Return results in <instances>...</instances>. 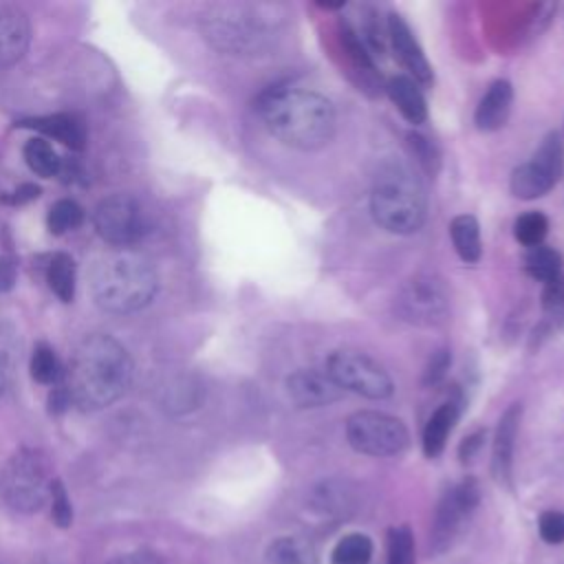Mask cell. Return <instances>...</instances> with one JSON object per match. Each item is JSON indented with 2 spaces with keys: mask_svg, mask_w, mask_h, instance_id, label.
<instances>
[{
  "mask_svg": "<svg viewBox=\"0 0 564 564\" xmlns=\"http://www.w3.org/2000/svg\"><path fill=\"white\" fill-rule=\"evenodd\" d=\"M97 234L117 247L134 242L143 231L141 209L128 194H112L104 198L95 209Z\"/></svg>",
  "mask_w": 564,
  "mask_h": 564,
  "instance_id": "cell-11",
  "label": "cell"
},
{
  "mask_svg": "<svg viewBox=\"0 0 564 564\" xmlns=\"http://www.w3.org/2000/svg\"><path fill=\"white\" fill-rule=\"evenodd\" d=\"M388 37L392 44V51L401 66L410 73V77L419 84H432V66L419 46L416 37L412 35L408 22L399 13H390L388 18Z\"/></svg>",
  "mask_w": 564,
  "mask_h": 564,
  "instance_id": "cell-14",
  "label": "cell"
},
{
  "mask_svg": "<svg viewBox=\"0 0 564 564\" xmlns=\"http://www.w3.org/2000/svg\"><path fill=\"white\" fill-rule=\"evenodd\" d=\"M82 220H84V209L75 200H70V198H62L55 205H51L46 225H48L51 234L62 236V234L79 227Z\"/></svg>",
  "mask_w": 564,
  "mask_h": 564,
  "instance_id": "cell-27",
  "label": "cell"
},
{
  "mask_svg": "<svg viewBox=\"0 0 564 564\" xmlns=\"http://www.w3.org/2000/svg\"><path fill=\"white\" fill-rule=\"evenodd\" d=\"M524 271L533 280L542 282V284H549L555 278L562 275V256L544 242L535 245V247H529L527 253H524Z\"/></svg>",
  "mask_w": 564,
  "mask_h": 564,
  "instance_id": "cell-22",
  "label": "cell"
},
{
  "mask_svg": "<svg viewBox=\"0 0 564 564\" xmlns=\"http://www.w3.org/2000/svg\"><path fill=\"white\" fill-rule=\"evenodd\" d=\"M511 104H513L511 84L507 79H496L476 106V112H474L476 128L482 132H494L502 128L509 119Z\"/></svg>",
  "mask_w": 564,
  "mask_h": 564,
  "instance_id": "cell-16",
  "label": "cell"
},
{
  "mask_svg": "<svg viewBox=\"0 0 564 564\" xmlns=\"http://www.w3.org/2000/svg\"><path fill=\"white\" fill-rule=\"evenodd\" d=\"M326 375L344 390L366 399H388L394 383L388 370L370 355L352 348H339L326 359Z\"/></svg>",
  "mask_w": 564,
  "mask_h": 564,
  "instance_id": "cell-6",
  "label": "cell"
},
{
  "mask_svg": "<svg viewBox=\"0 0 564 564\" xmlns=\"http://www.w3.org/2000/svg\"><path fill=\"white\" fill-rule=\"evenodd\" d=\"M267 564H317L315 551L300 538H278L267 551Z\"/></svg>",
  "mask_w": 564,
  "mask_h": 564,
  "instance_id": "cell-24",
  "label": "cell"
},
{
  "mask_svg": "<svg viewBox=\"0 0 564 564\" xmlns=\"http://www.w3.org/2000/svg\"><path fill=\"white\" fill-rule=\"evenodd\" d=\"M449 236L452 245L458 253V258L467 264H474L482 256V242H480V225L471 214H460L449 223Z\"/></svg>",
  "mask_w": 564,
  "mask_h": 564,
  "instance_id": "cell-21",
  "label": "cell"
},
{
  "mask_svg": "<svg viewBox=\"0 0 564 564\" xmlns=\"http://www.w3.org/2000/svg\"><path fill=\"white\" fill-rule=\"evenodd\" d=\"M51 516L57 527H68L73 522V507L62 480H53L51 487Z\"/></svg>",
  "mask_w": 564,
  "mask_h": 564,
  "instance_id": "cell-31",
  "label": "cell"
},
{
  "mask_svg": "<svg viewBox=\"0 0 564 564\" xmlns=\"http://www.w3.org/2000/svg\"><path fill=\"white\" fill-rule=\"evenodd\" d=\"M286 392L300 408H324L341 399L344 390L326 375V370L300 368L286 377Z\"/></svg>",
  "mask_w": 564,
  "mask_h": 564,
  "instance_id": "cell-12",
  "label": "cell"
},
{
  "mask_svg": "<svg viewBox=\"0 0 564 564\" xmlns=\"http://www.w3.org/2000/svg\"><path fill=\"white\" fill-rule=\"evenodd\" d=\"M447 368H449V352H447V350H436V352L432 355L427 368H425V379H423V381H425L427 386L438 383V381L445 377Z\"/></svg>",
  "mask_w": 564,
  "mask_h": 564,
  "instance_id": "cell-34",
  "label": "cell"
},
{
  "mask_svg": "<svg viewBox=\"0 0 564 564\" xmlns=\"http://www.w3.org/2000/svg\"><path fill=\"white\" fill-rule=\"evenodd\" d=\"M20 126L26 128H35L46 137H53L55 141L64 143L70 150H82L86 143V132L84 126L77 117L73 115H48V117H37V119H29L22 121Z\"/></svg>",
  "mask_w": 564,
  "mask_h": 564,
  "instance_id": "cell-19",
  "label": "cell"
},
{
  "mask_svg": "<svg viewBox=\"0 0 564 564\" xmlns=\"http://www.w3.org/2000/svg\"><path fill=\"white\" fill-rule=\"evenodd\" d=\"M458 412H460V405L456 401H445L427 419L423 427V452L427 458H434L443 452L447 436L458 419Z\"/></svg>",
  "mask_w": 564,
  "mask_h": 564,
  "instance_id": "cell-20",
  "label": "cell"
},
{
  "mask_svg": "<svg viewBox=\"0 0 564 564\" xmlns=\"http://www.w3.org/2000/svg\"><path fill=\"white\" fill-rule=\"evenodd\" d=\"M370 212L375 223L390 234L419 231L427 212L419 176L401 161L381 163L370 189Z\"/></svg>",
  "mask_w": 564,
  "mask_h": 564,
  "instance_id": "cell-4",
  "label": "cell"
},
{
  "mask_svg": "<svg viewBox=\"0 0 564 564\" xmlns=\"http://www.w3.org/2000/svg\"><path fill=\"white\" fill-rule=\"evenodd\" d=\"M132 361L126 348L108 335H88L70 357L66 390L82 410H101L117 401L130 386Z\"/></svg>",
  "mask_w": 564,
  "mask_h": 564,
  "instance_id": "cell-2",
  "label": "cell"
},
{
  "mask_svg": "<svg viewBox=\"0 0 564 564\" xmlns=\"http://www.w3.org/2000/svg\"><path fill=\"white\" fill-rule=\"evenodd\" d=\"M64 370L55 350L46 344H37L31 357V377L40 383H57Z\"/></svg>",
  "mask_w": 564,
  "mask_h": 564,
  "instance_id": "cell-28",
  "label": "cell"
},
{
  "mask_svg": "<svg viewBox=\"0 0 564 564\" xmlns=\"http://www.w3.org/2000/svg\"><path fill=\"white\" fill-rule=\"evenodd\" d=\"M346 438L352 449L368 456H397L410 443L403 421L377 410L350 414L346 421Z\"/></svg>",
  "mask_w": 564,
  "mask_h": 564,
  "instance_id": "cell-7",
  "label": "cell"
},
{
  "mask_svg": "<svg viewBox=\"0 0 564 564\" xmlns=\"http://www.w3.org/2000/svg\"><path fill=\"white\" fill-rule=\"evenodd\" d=\"M542 306L555 319H564V273L560 278H555L553 282L544 284Z\"/></svg>",
  "mask_w": 564,
  "mask_h": 564,
  "instance_id": "cell-32",
  "label": "cell"
},
{
  "mask_svg": "<svg viewBox=\"0 0 564 564\" xmlns=\"http://www.w3.org/2000/svg\"><path fill=\"white\" fill-rule=\"evenodd\" d=\"M0 390H2V366H0Z\"/></svg>",
  "mask_w": 564,
  "mask_h": 564,
  "instance_id": "cell-39",
  "label": "cell"
},
{
  "mask_svg": "<svg viewBox=\"0 0 564 564\" xmlns=\"http://www.w3.org/2000/svg\"><path fill=\"white\" fill-rule=\"evenodd\" d=\"M520 419H522V405L511 403L498 421V430L494 436V452H491V469L500 482H507L511 476V458H513V445H516Z\"/></svg>",
  "mask_w": 564,
  "mask_h": 564,
  "instance_id": "cell-15",
  "label": "cell"
},
{
  "mask_svg": "<svg viewBox=\"0 0 564 564\" xmlns=\"http://www.w3.org/2000/svg\"><path fill=\"white\" fill-rule=\"evenodd\" d=\"M549 231V218L542 212H527L522 216H518L516 225H513V234L516 240L522 242L527 249L542 245Z\"/></svg>",
  "mask_w": 564,
  "mask_h": 564,
  "instance_id": "cell-29",
  "label": "cell"
},
{
  "mask_svg": "<svg viewBox=\"0 0 564 564\" xmlns=\"http://www.w3.org/2000/svg\"><path fill=\"white\" fill-rule=\"evenodd\" d=\"M159 289L152 264L132 251L104 253L90 273V293L99 308L132 313L150 304Z\"/></svg>",
  "mask_w": 564,
  "mask_h": 564,
  "instance_id": "cell-3",
  "label": "cell"
},
{
  "mask_svg": "<svg viewBox=\"0 0 564 564\" xmlns=\"http://www.w3.org/2000/svg\"><path fill=\"white\" fill-rule=\"evenodd\" d=\"M24 159H26V165L37 174V176H44V178H51L59 172L62 167V161L57 156V152L53 150V145L44 139H31L26 141L24 145Z\"/></svg>",
  "mask_w": 564,
  "mask_h": 564,
  "instance_id": "cell-25",
  "label": "cell"
},
{
  "mask_svg": "<svg viewBox=\"0 0 564 564\" xmlns=\"http://www.w3.org/2000/svg\"><path fill=\"white\" fill-rule=\"evenodd\" d=\"M386 564H414V542L408 527H392L388 531Z\"/></svg>",
  "mask_w": 564,
  "mask_h": 564,
  "instance_id": "cell-30",
  "label": "cell"
},
{
  "mask_svg": "<svg viewBox=\"0 0 564 564\" xmlns=\"http://www.w3.org/2000/svg\"><path fill=\"white\" fill-rule=\"evenodd\" d=\"M51 467L42 452L24 447L18 449L0 474V494L4 502L20 511L33 513L51 498Z\"/></svg>",
  "mask_w": 564,
  "mask_h": 564,
  "instance_id": "cell-5",
  "label": "cell"
},
{
  "mask_svg": "<svg viewBox=\"0 0 564 564\" xmlns=\"http://www.w3.org/2000/svg\"><path fill=\"white\" fill-rule=\"evenodd\" d=\"M75 262L68 253H55L48 262L46 269V282L51 286V291L62 300V302H70L75 297Z\"/></svg>",
  "mask_w": 564,
  "mask_h": 564,
  "instance_id": "cell-23",
  "label": "cell"
},
{
  "mask_svg": "<svg viewBox=\"0 0 564 564\" xmlns=\"http://www.w3.org/2000/svg\"><path fill=\"white\" fill-rule=\"evenodd\" d=\"M564 165V148L557 132H549L535 154L511 172L509 187L516 198L533 200L551 192Z\"/></svg>",
  "mask_w": 564,
  "mask_h": 564,
  "instance_id": "cell-8",
  "label": "cell"
},
{
  "mask_svg": "<svg viewBox=\"0 0 564 564\" xmlns=\"http://www.w3.org/2000/svg\"><path fill=\"white\" fill-rule=\"evenodd\" d=\"M29 46V22L18 9H0V66L18 62Z\"/></svg>",
  "mask_w": 564,
  "mask_h": 564,
  "instance_id": "cell-17",
  "label": "cell"
},
{
  "mask_svg": "<svg viewBox=\"0 0 564 564\" xmlns=\"http://www.w3.org/2000/svg\"><path fill=\"white\" fill-rule=\"evenodd\" d=\"M540 535L549 544L564 542V513L562 511H544L538 520Z\"/></svg>",
  "mask_w": 564,
  "mask_h": 564,
  "instance_id": "cell-33",
  "label": "cell"
},
{
  "mask_svg": "<svg viewBox=\"0 0 564 564\" xmlns=\"http://www.w3.org/2000/svg\"><path fill=\"white\" fill-rule=\"evenodd\" d=\"M108 564H163V560L150 549H137V551L112 557Z\"/></svg>",
  "mask_w": 564,
  "mask_h": 564,
  "instance_id": "cell-35",
  "label": "cell"
},
{
  "mask_svg": "<svg viewBox=\"0 0 564 564\" xmlns=\"http://www.w3.org/2000/svg\"><path fill=\"white\" fill-rule=\"evenodd\" d=\"M482 438H485V434H482V432H476V434H471V436H467V438L463 441V445H460V452H458L463 463H467V460H471V458L476 456L478 447L482 445Z\"/></svg>",
  "mask_w": 564,
  "mask_h": 564,
  "instance_id": "cell-36",
  "label": "cell"
},
{
  "mask_svg": "<svg viewBox=\"0 0 564 564\" xmlns=\"http://www.w3.org/2000/svg\"><path fill=\"white\" fill-rule=\"evenodd\" d=\"M249 18L251 15H242L240 11L236 13V9H227L212 15L209 29H207L209 40H214L220 48L234 51V53L253 48L262 35L258 33L256 22Z\"/></svg>",
  "mask_w": 564,
  "mask_h": 564,
  "instance_id": "cell-13",
  "label": "cell"
},
{
  "mask_svg": "<svg viewBox=\"0 0 564 564\" xmlns=\"http://www.w3.org/2000/svg\"><path fill=\"white\" fill-rule=\"evenodd\" d=\"M372 557V542L364 533L341 538L330 555V564H368Z\"/></svg>",
  "mask_w": 564,
  "mask_h": 564,
  "instance_id": "cell-26",
  "label": "cell"
},
{
  "mask_svg": "<svg viewBox=\"0 0 564 564\" xmlns=\"http://www.w3.org/2000/svg\"><path fill=\"white\" fill-rule=\"evenodd\" d=\"M15 282V267L9 262H0V293L9 291Z\"/></svg>",
  "mask_w": 564,
  "mask_h": 564,
  "instance_id": "cell-38",
  "label": "cell"
},
{
  "mask_svg": "<svg viewBox=\"0 0 564 564\" xmlns=\"http://www.w3.org/2000/svg\"><path fill=\"white\" fill-rule=\"evenodd\" d=\"M388 95L392 99V104L397 106V110L401 112V117L412 123L419 126L427 119V104L423 93L419 90L416 82L408 75H397L388 82Z\"/></svg>",
  "mask_w": 564,
  "mask_h": 564,
  "instance_id": "cell-18",
  "label": "cell"
},
{
  "mask_svg": "<svg viewBox=\"0 0 564 564\" xmlns=\"http://www.w3.org/2000/svg\"><path fill=\"white\" fill-rule=\"evenodd\" d=\"M478 498H480V491L474 478H465L445 491V496L438 502L432 533H430V542L436 553L445 551L452 544V540L460 533L463 524L474 513Z\"/></svg>",
  "mask_w": 564,
  "mask_h": 564,
  "instance_id": "cell-10",
  "label": "cell"
},
{
  "mask_svg": "<svg viewBox=\"0 0 564 564\" xmlns=\"http://www.w3.org/2000/svg\"><path fill=\"white\" fill-rule=\"evenodd\" d=\"M256 110L269 134L293 150L313 152L335 137V108L315 90L273 86L260 95Z\"/></svg>",
  "mask_w": 564,
  "mask_h": 564,
  "instance_id": "cell-1",
  "label": "cell"
},
{
  "mask_svg": "<svg viewBox=\"0 0 564 564\" xmlns=\"http://www.w3.org/2000/svg\"><path fill=\"white\" fill-rule=\"evenodd\" d=\"M37 196H40V187L33 185V183H24V185H20V187L13 192L11 203L22 205V203H29V200H33V198H37Z\"/></svg>",
  "mask_w": 564,
  "mask_h": 564,
  "instance_id": "cell-37",
  "label": "cell"
},
{
  "mask_svg": "<svg viewBox=\"0 0 564 564\" xmlns=\"http://www.w3.org/2000/svg\"><path fill=\"white\" fill-rule=\"evenodd\" d=\"M397 313L414 326H438L447 319L449 295L438 275L419 273L408 280L397 297Z\"/></svg>",
  "mask_w": 564,
  "mask_h": 564,
  "instance_id": "cell-9",
  "label": "cell"
}]
</instances>
